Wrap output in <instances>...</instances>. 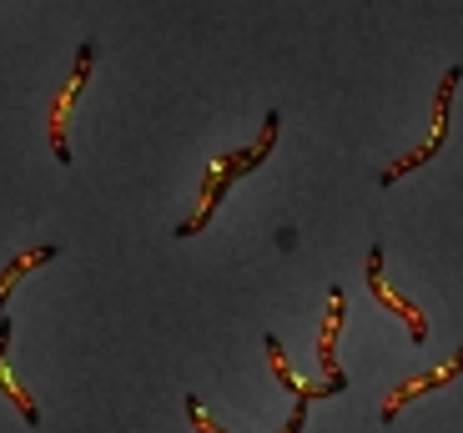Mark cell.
Returning a JSON list of instances; mask_svg holds the SVG:
<instances>
[{"label": "cell", "mask_w": 463, "mask_h": 433, "mask_svg": "<svg viewBox=\"0 0 463 433\" xmlns=\"http://www.w3.org/2000/svg\"><path fill=\"white\" fill-rule=\"evenodd\" d=\"M458 81H463V66H453L449 76H443V86H439V101H433V141H429V146H418V152H408L403 162L383 166V172H378L383 187H388V182H398L403 172H413V166H423V162H429V156L443 146V131H449V96H453V86H458Z\"/></svg>", "instance_id": "obj_1"}, {"label": "cell", "mask_w": 463, "mask_h": 433, "mask_svg": "<svg viewBox=\"0 0 463 433\" xmlns=\"http://www.w3.org/2000/svg\"><path fill=\"white\" fill-rule=\"evenodd\" d=\"M91 61H96V46H81V56H76V76H71L66 96H56V106H51V146H56L61 162H71V152H66V111H71V101H76V91L86 86V76H91Z\"/></svg>", "instance_id": "obj_2"}, {"label": "cell", "mask_w": 463, "mask_h": 433, "mask_svg": "<svg viewBox=\"0 0 463 433\" xmlns=\"http://www.w3.org/2000/svg\"><path fill=\"white\" fill-rule=\"evenodd\" d=\"M368 287H373V297H378V303H388L393 313H403L413 343H429V323H423V313H418L413 303H403V297H393L388 287H383V247H373V252H368Z\"/></svg>", "instance_id": "obj_3"}, {"label": "cell", "mask_w": 463, "mask_h": 433, "mask_svg": "<svg viewBox=\"0 0 463 433\" xmlns=\"http://www.w3.org/2000/svg\"><path fill=\"white\" fill-rule=\"evenodd\" d=\"M458 373H463V348L453 353V363H449V368H439V373H423V378H413V383H403V388H398L393 399H383V423H393V413L403 409L408 399H418V393H429V388H443L449 378H458Z\"/></svg>", "instance_id": "obj_4"}, {"label": "cell", "mask_w": 463, "mask_h": 433, "mask_svg": "<svg viewBox=\"0 0 463 433\" xmlns=\"http://www.w3.org/2000/svg\"><path fill=\"white\" fill-rule=\"evenodd\" d=\"M333 313H327V323H323V343H317V358H323V368H327V378H337L343 368H337V353H333V343H337V328H343V313H347V293L343 287H333Z\"/></svg>", "instance_id": "obj_5"}, {"label": "cell", "mask_w": 463, "mask_h": 433, "mask_svg": "<svg viewBox=\"0 0 463 433\" xmlns=\"http://www.w3.org/2000/svg\"><path fill=\"white\" fill-rule=\"evenodd\" d=\"M5 343H11V328L0 323V393H5V399H11L15 409H21V419H25V423H41V409H35V403L25 399V388H21V383H15L11 373H5Z\"/></svg>", "instance_id": "obj_6"}, {"label": "cell", "mask_w": 463, "mask_h": 433, "mask_svg": "<svg viewBox=\"0 0 463 433\" xmlns=\"http://www.w3.org/2000/svg\"><path fill=\"white\" fill-rule=\"evenodd\" d=\"M51 258H61V247H35V252H21V258L11 262V272L0 278V313H5V297H11V287L21 282V272H31L35 262H51Z\"/></svg>", "instance_id": "obj_7"}, {"label": "cell", "mask_w": 463, "mask_h": 433, "mask_svg": "<svg viewBox=\"0 0 463 433\" xmlns=\"http://www.w3.org/2000/svg\"><path fill=\"white\" fill-rule=\"evenodd\" d=\"M186 413H192V423H197V433H222L217 423H212L207 413H202V403H197V399H186Z\"/></svg>", "instance_id": "obj_8"}]
</instances>
